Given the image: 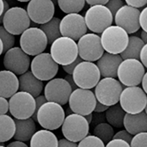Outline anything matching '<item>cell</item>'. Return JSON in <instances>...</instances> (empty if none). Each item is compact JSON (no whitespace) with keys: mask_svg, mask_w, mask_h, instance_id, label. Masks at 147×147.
Returning a JSON list of instances; mask_svg holds the SVG:
<instances>
[{"mask_svg":"<svg viewBox=\"0 0 147 147\" xmlns=\"http://www.w3.org/2000/svg\"><path fill=\"white\" fill-rule=\"evenodd\" d=\"M51 55L59 65H69L78 58V46L75 40L60 36L51 45Z\"/></svg>","mask_w":147,"mask_h":147,"instance_id":"obj_1","label":"cell"},{"mask_svg":"<svg viewBox=\"0 0 147 147\" xmlns=\"http://www.w3.org/2000/svg\"><path fill=\"white\" fill-rule=\"evenodd\" d=\"M66 118L62 106L55 102L47 101L37 113V122L45 129L54 130L61 127Z\"/></svg>","mask_w":147,"mask_h":147,"instance_id":"obj_2","label":"cell"},{"mask_svg":"<svg viewBox=\"0 0 147 147\" xmlns=\"http://www.w3.org/2000/svg\"><path fill=\"white\" fill-rule=\"evenodd\" d=\"M20 45L24 52L29 56H36L45 51L48 39L39 28H28L20 36Z\"/></svg>","mask_w":147,"mask_h":147,"instance_id":"obj_3","label":"cell"},{"mask_svg":"<svg viewBox=\"0 0 147 147\" xmlns=\"http://www.w3.org/2000/svg\"><path fill=\"white\" fill-rule=\"evenodd\" d=\"M129 37V34L118 26H110L100 36L104 50L112 54H121L128 45Z\"/></svg>","mask_w":147,"mask_h":147,"instance_id":"obj_4","label":"cell"},{"mask_svg":"<svg viewBox=\"0 0 147 147\" xmlns=\"http://www.w3.org/2000/svg\"><path fill=\"white\" fill-rule=\"evenodd\" d=\"M122 90L123 86L120 81L112 77H105L96 85L95 96L98 102L111 107L120 101Z\"/></svg>","mask_w":147,"mask_h":147,"instance_id":"obj_5","label":"cell"},{"mask_svg":"<svg viewBox=\"0 0 147 147\" xmlns=\"http://www.w3.org/2000/svg\"><path fill=\"white\" fill-rule=\"evenodd\" d=\"M145 74L144 65L138 59H123L120 64L117 76L120 82L124 86H138L142 82Z\"/></svg>","mask_w":147,"mask_h":147,"instance_id":"obj_6","label":"cell"},{"mask_svg":"<svg viewBox=\"0 0 147 147\" xmlns=\"http://www.w3.org/2000/svg\"><path fill=\"white\" fill-rule=\"evenodd\" d=\"M84 20L87 28L94 34H102L112 26L113 17L106 5H92L85 13Z\"/></svg>","mask_w":147,"mask_h":147,"instance_id":"obj_7","label":"cell"},{"mask_svg":"<svg viewBox=\"0 0 147 147\" xmlns=\"http://www.w3.org/2000/svg\"><path fill=\"white\" fill-rule=\"evenodd\" d=\"M90 124L81 114L73 113L64 120L62 124V134L64 138L72 142H80L88 136Z\"/></svg>","mask_w":147,"mask_h":147,"instance_id":"obj_8","label":"cell"},{"mask_svg":"<svg viewBox=\"0 0 147 147\" xmlns=\"http://www.w3.org/2000/svg\"><path fill=\"white\" fill-rule=\"evenodd\" d=\"M119 102L127 113H138L144 111L147 104V95L142 88L129 86L123 89Z\"/></svg>","mask_w":147,"mask_h":147,"instance_id":"obj_9","label":"cell"},{"mask_svg":"<svg viewBox=\"0 0 147 147\" xmlns=\"http://www.w3.org/2000/svg\"><path fill=\"white\" fill-rule=\"evenodd\" d=\"M72 76L78 88L87 90L96 87L101 77L98 66L90 61H82L79 63Z\"/></svg>","mask_w":147,"mask_h":147,"instance_id":"obj_10","label":"cell"},{"mask_svg":"<svg viewBox=\"0 0 147 147\" xmlns=\"http://www.w3.org/2000/svg\"><path fill=\"white\" fill-rule=\"evenodd\" d=\"M36 109V99L31 94L25 91L16 92L9 100V111L19 120L32 117Z\"/></svg>","mask_w":147,"mask_h":147,"instance_id":"obj_11","label":"cell"},{"mask_svg":"<svg viewBox=\"0 0 147 147\" xmlns=\"http://www.w3.org/2000/svg\"><path fill=\"white\" fill-rule=\"evenodd\" d=\"M68 103L73 113L84 116L94 112L97 98L90 90L78 88L72 91Z\"/></svg>","mask_w":147,"mask_h":147,"instance_id":"obj_12","label":"cell"},{"mask_svg":"<svg viewBox=\"0 0 147 147\" xmlns=\"http://www.w3.org/2000/svg\"><path fill=\"white\" fill-rule=\"evenodd\" d=\"M78 55L84 61L94 62L99 59L104 54L101 38L94 33H88L78 40Z\"/></svg>","mask_w":147,"mask_h":147,"instance_id":"obj_13","label":"cell"},{"mask_svg":"<svg viewBox=\"0 0 147 147\" xmlns=\"http://www.w3.org/2000/svg\"><path fill=\"white\" fill-rule=\"evenodd\" d=\"M3 26L13 36L22 35L30 26V18L22 7H11L4 15Z\"/></svg>","mask_w":147,"mask_h":147,"instance_id":"obj_14","label":"cell"},{"mask_svg":"<svg viewBox=\"0 0 147 147\" xmlns=\"http://www.w3.org/2000/svg\"><path fill=\"white\" fill-rule=\"evenodd\" d=\"M59 71V64L52 59L51 53H43L35 56L31 61V72L41 81L53 79Z\"/></svg>","mask_w":147,"mask_h":147,"instance_id":"obj_15","label":"cell"},{"mask_svg":"<svg viewBox=\"0 0 147 147\" xmlns=\"http://www.w3.org/2000/svg\"><path fill=\"white\" fill-rule=\"evenodd\" d=\"M88 28L84 17L79 13H68L60 20V33L62 36L78 41L87 34Z\"/></svg>","mask_w":147,"mask_h":147,"instance_id":"obj_16","label":"cell"},{"mask_svg":"<svg viewBox=\"0 0 147 147\" xmlns=\"http://www.w3.org/2000/svg\"><path fill=\"white\" fill-rule=\"evenodd\" d=\"M3 63L6 70L20 76L28 71L31 59L20 47H13L5 52Z\"/></svg>","mask_w":147,"mask_h":147,"instance_id":"obj_17","label":"cell"},{"mask_svg":"<svg viewBox=\"0 0 147 147\" xmlns=\"http://www.w3.org/2000/svg\"><path fill=\"white\" fill-rule=\"evenodd\" d=\"M72 88L65 78H53L45 88V97L49 102H55L60 106L66 105L72 93Z\"/></svg>","mask_w":147,"mask_h":147,"instance_id":"obj_18","label":"cell"},{"mask_svg":"<svg viewBox=\"0 0 147 147\" xmlns=\"http://www.w3.org/2000/svg\"><path fill=\"white\" fill-rule=\"evenodd\" d=\"M27 13L33 22L45 24L53 18L55 6L51 0H30Z\"/></svg>","mask_w":147,"mask_h":147,"instance_id":"obj_19","label":"cell"},{"mask_svg":"<svg viewBox=\"0 0 147 147\" xmlns=\"http://www.w3.org/2000/svg\"><path fill=\"white\" fill-rule=\"evenodd\" d=\"M139 16L140 11L138 8L127 5H123L113 18L116 26L123 28L128 34H133L140 28Z\"/></svg>","mask_w":147,"mask_h":147,"instance_id":"obj_20","label":"cell"},{"mask_svg":"<svg viewBox=\"0 0 147 147\" xmlns=\"http://www.w3.org/2000/svg\"><path fill=\"white\" fill-rule=\"evenodd\" d=\"M122 59L119 54H112L108 52H104L102 57L97 60V66L99 69L100 75L105 77L115 78L117 76V72Z\"/></svg>","mask_w":147,"mask_h":147,"instance_id":"obj_21","label":"cell"},{"mask_svg":"<svg viewBox=\"0 0 147 147\" xmlns=\"http://www.w3.org/2000/svg\"><path fill=\"white\" fill-rule=\"evenodd\" d=\"M19 89L20 91H25L31 94L34 98L40 96L44 89L43 81L36 78L31 71L20 75L19 77Z\"/></svg>","mask_w":147,"mask_h":147,"instance_id":"obj_22","label":"cell"},{"mask_svg":"<svg viewBox=\"0 0 147 147\" xmlns=\"http://www.w3.org/2000/svg\"><path fill=\"white\" fill-rule=\"evenodd\" d=\"M124 128L132 136L147 132V114L144 111L138 113H127L124 117Z\"/></svg>","mask_w":147,"mask_h":147,"instance_id":"obj_23","label":"cell"},{"mask_svg":"<svg viewBox=\"0 0 147 147\" xmlns=\"http://www.w3.org/2000/svg\"><path fill=\"white\" fill-rule=\"evenodd\" d=\"M19 78L14 73L2 70L0 71V97L11 98L19 90Z\"/></svg>","mask_w":147,"mask_h":147,"instance_id":"obj_24","label":"cell"},{"mask_svg":"<svg viewBox=\"0 0 147 147\" xmlns=\"http://www.w3.org/2000/svg\"><path fill=\"white\" fill-rule=\"evenodd\" d=\"M15 134L13 136V138L17 141L27 142L30 141L31 138L36 132V121L32 119V117L19 120L15 119Z\"/></svg>","mask_w":147,"mask_h":147,"instance_id":"obj_25","label":"cell"},{"mask_svg":"<svg viewBox=\"0 0 147 147\" xmlns=\"http://www.w3.org/2000/svg\"><path fill=\"white\" fill-rule=\"evenodd\" d=\"M58 144L55 134L48 129L36 131L30 139V147H58Z\"/></svg>","mask_w":147,"mask_h":147,"instance_id":"obj_26","label":"cell"},{"mask_svg":"<svg viewBox=\"0 0 147 147\" xmlns=\"http://www.w3.org/2000/svg\"><path fill=\"white\" fill-rule=\"evenodd\" d=\"M144 45V43L141 38L135 36H130L129 37V43L127 47H126V49L120 55L122 59H139L140 52Z\"/></svg>","mask_w":147,"mask_h":147,"instance_id":"obj_27","label":"cell"},{"mask_svg":"<svg viewBox=\"0 0 147 147\" xmlns=\"http://www.w3.org/2000/svg\"><path fill=\"white\" fill-rule=\"evenodd\" d=\"M106 119L107 122L114 128H122L124 126V117L126 112L122 109L120 104H115L109 107L106 111Z\"/></svg>","mask_w":147,"mask_h":147,"instance_id":"obj_28","label":"cell"},{"mask_svg":"<svg viewBox=\"0 0 147 147\" xmlns=\"http://www.w3.org/2000/svg\"><path fill=\"white\" fill-rule=\"evenodd\" d=\"M15 121L9 115H0V142L5 143L13 138L15 134Z\"/></svg>","mask_w":147,"mask_h":147,"instance_id":"obj_29","label":"cell"},{"mask_svg":"<svg viewBox=\"0 0 147 147\" xmlns=\"http://www.w3.org/2000/svg\"><path fill=\"white\" fill-rule=\"evenodd\" d=\"M40 29L44 31L48 39V44L51 45L53 42L61 36L60 33V20L57 17H53L50 22L41 24Z\"/></svg>","mask_w":147,"mask_h":147,"instance_id":"obj_30","label":"cell"},{"mask_svg":"<svg viewBox=\"0 0 147 147\" xmlns=\"http://www.w3.org/2000/svg\"><path fill=\"white\" fill-rule=\"evenodd\" d=\"M93 134L102 140L104 144H107L113 138L114 130L109 123L102 122L94 127Z\"/></svg>","mask_w":147,"mask_h":147,"instance_id":"obj_31","label":"cell"},{"mask_svg":"<svg viewBox=\"0 0 147 147\" xmlns=\"http://www.w3.org/2000/svg\"><path fill=\"white\" fill-rule=\"evenodd\" d=\"M85 0H58V5L62 12L68 13H78L85 5Z\"/></svg>","mask_w":147,"mask_h":147,"instance_id":"obj_32","label":"cell"},{"mask_svg":"<svg viewBox=\"0 0 147 147\" xmlns=\"http://www.w3.org/2000/svg\"><path fill=\"white\" fill-rule=\"evenodd\" d=\"M0 38H1L4 45V52H6L10 49H12L15 44V37L13 34L9 33L4 28V26H0Z\"/></svg>","mask_w":147,"mask_h":147,"instance_id":"obj_33","label":"cell"},{"mask_svg":"<svg viewBox=\"0 0 147 147\" xmlns=\"http://www.w3.org/2000/svg\"><path fill=\"white\" fill-rule=\"evenodd\" d=\"M78 147H106L102 140L93 135L86 136L78 144Z\"/></svg>","mask_w":147,"mask_h":147,"instance_id":"obj_34","label":"cell"},{"mask_svg":"<svg viewBox=\"0 0 147 147\" xmlns=\"http://www.w3.org/2000/svg\"><path fill=\"white\" fill-rule=\"evenodd\" d=\"M130 147H147V132L135 135L131 140Z\"/></svg>","mask_w":147,"mask_h":147,"instance_id":"obj_35","label":"cell"},{"mask_svg":"<svg viewBox=\"0 0 147 147\" xmlns=\"http://www.w3.org/2000/svg\"><path fill=\"white\" fill-rule=\"evenodd\" d=\"M123 5H124V3L122 2V0H109L107 4L106 5V6L111 12L113 17L115 16V14L117 13V12Z\"/></svg>","mask_w":147,"mask_h":147,"instance_id":"obj_36","label":"cell"},{"mask_svg":"<svg viewBox=\"0 0 147 147\" xmlns=\"http://www.w3.org/2000/svg\"><path fill=\"white\" fill-rule=\"evenodd\" d=\"M36 99V109H35V113L34 114L32 115V119L37 122V113H38V110L40 109V107L43 106L44 104H45L47 102V99L45 98V95H40L36 98H35Z\"/></svg>","mask_w":147,"mask_h":147,"instance_id":"obj_37","label":"cell"},{"mask_svg":"<svg viewBox=\"0 0 147 147\" xmlns=\"http://www.w3.org/2000/svg\"><path fill=\"white\" fill-rule=\"evenodd\" d=\"M132 138H133V136L130 133H129L126 129H124V130H121L117 132L116 134H114L113 139H121L130 144Z\"/></svg>","mask_w":147,"mask_h":147,"instance_id":"obj_38","label":"cell"},{"mask_svg":"<svg viewBox=\"0 0 147 147\" xmlns=\"http://www.w3.org/2000/svg\"><path fill=\"white\" fill-rule=\"evenodd\" d=\"M106 147H130V144L121 139H112Z\"/></svg>","mask_w":147,"mask_h":147,"instance_id":"obj_39","label":"cell"},{"mask_svg":"<svg viewBox=\"0 0 147 147\" xmlns=\"http://www.w3.org/2000/svg\"><path fill=\"white\" fill-rule=\"evenodd\" d=\"M139 23H140V28H142L144 31L147 32V6L142 12H140Z\"/></svg>","mask_w":147,"mask_h":147,"instance_id":"obj_40","label":"cell"},{"mask_svg":"<svg viewBox=\"0 0 147 147\" xmlns=\"http://www.w3.org/2000/svg\"><path fill=\"white\" fill-rule=\"evenodd\" d=\"M82 61V59L80 57H78L75 61L72 62L71 64L66 65V66H62L63 67V69H64V71L67 74H68V75H73V72H74V70H75L76 67L79 64V63H81Z\"/></svg>","mask_w":147,"mask_h":147,"instance_id":"obj_41","label":"cell"},{"mask_svg":"<svg viewBox=\"0 0 147 147\" xmlns=\"http://www.w3.org/2000/svg\"><path fill=\"white\" fill-rule=\"evenodd\" d=\"M105 120L106 119V113H95V114L93 115L92 117V121L90 124H92L94 127H95L96 125L99 124V123H102V122H105Z\"/></svg>","mask_w":147,"mask_h":147,"instance_id":"obj_42","label":"cell"},{"mask_svg":"<svg viewBox=\"0 0 147 147\" xmlns=\"http://www.w3.org/2000/svg\"><path fill=\"white\" fill-rule=\"evenodd\" d=\"M125 2L127 3L128 5L138 9L147 5V0H125Z\"/></svg>","mask_w":147,"mask_h":147,"instance_id":"obj_43","label":"cell"},{"mask_svg":"<svg viewBox=\"0 0 147 147\" xmlns=\"http://www.w3.org/2000/svg\"><path fill=\"white\" fill-rule=\"evenodd\" d=\"M8 111H9V101H7L5 98L0 97V115L6 114Z\"/></svg>","mask_w":147,"mask_h":147,"instance_id":"obj_44","label":"cell"},{"mask_svg":"<svg viewBox=\"0 0 147 147\" xmlns=\"http://www.w3.org/2000/svg\"><path fill=\"white\" fill-rule=\"evenodd\" d=\"M139 59L141 60V63L144 65V67L147 68V44H145L141 50Z\"/></svg>","mask_w":147,"mask_h":147,"instance_id":"obj_45","label":"cell"},{"mask_svg":"<svg viewBox=\"0 0 147 147\" xmlns=\"http://www.w3.org/2000/svg\"><path fill=\"white\" fill-rule=\"evenodd\" d=\"M58 147H78V144L69 141L66 138H62L59 141Z\"/></svg>","mask_w":147,"mask_h":147,"instance_id":"obj_46","label":"cell"},{"mask_svg":"<svg viewBox=\"0 0 147 147\" xmlns=\"http://www.w3.org/2000/svg\"><path fill=\"white\" fill-rule=\"evenodd\" d=\"M108 108H109V107L106 106V105L101 104L100 102H98L97 100L96 107H95V109H94V112H95V113H103V112H106Z\"/></svg>","mask_w":147,"mask_h":147,"instance_id":"obj_47","label":"cell"},{"mask_svg":"<svg viewBox=\"0 0 147 147\" xmlns=\"http://www.w3.org/2000/svg\"><path fill=\"white\" fill-rule=\"evenodd\" d=\"M90 5H106L109 0H85Z\"/></svg>","mask_w":147,"mask_h":147,"instance_id":"obj_48","label":"cell"},{"mask_svg":"<svg viewBox=\"0 0 147 147\" xmlns=\"http://www.w3.org/2000/svg\"><path fill=\"white\" fill-rule=\"evenodd\" d=\"M65 79L67 81V82L70 84V86H71L73 91L75 90H76V89H78V86L76 84V82H75V81H74V78H73V76H72V75H67V76L65 77Z\"/></svg>","mask_w":147,"mask_h":147,"instance_id":"obj_49","label":"cell"},{"mask_svg":"<svg viewBox=\"0 0 147 147\" xmlns=\"http://www.w3.org/2000/svg\"><path fill=\"white\" fill-rule=\"evenodd\" d=\"M6 147H28L24 142H22V141H17L15 140L14 142H12L10 143Z\"/></svg>","mask_w":147,"mask_h":147,"instance_id":"obj_50","label":"cell"},{"mask_svg":"<svg viewBox=\"0 0 147 147\" xmlns=\"http://www.w3.org/2000/svg\"><path fill=\"white\" fill-rule=\"evenodd\" d=\"M141 83H142V87H143L142 89L144 90V91L146 93V95H147V72L144 74Z\"/></svg>","mask_w":147,"mask_h":147,"instance_id":"obj_51","label":"cell"},{"mask_svg":"<svg viewBox=\"0 0 147 147\" xmlns=\"http://www.w3.org/2000/svg\"><path fill=\"white\" fill-rule=\"evenodd\" d=\"M141 39L143 40V42L145 44H147V32H145V31H142L141 32Z\"/></svg>","mask_w":147,"mask_h":147,"instance_id":"obj_52","label":"cell"},{"mask_svg":"<svg viewBox=\"0 0 147 147\" xmlns=\"http://www.w3.org/2000/svg\"><path fill=\"white\" fill-rule=\"evenodd\" d=\"M9 9H10L9 4L7 3V1H5V0H4V12H3V14H2V15H5V13L8 11Z\"/></svg>","mask_w":147,"mask_h":147,"instance_id":"obj_53","label":"cell"},{"mask_svg":"<svg viewBox=\"0 0 147 147\" xmlns=\"http://www.w3.org/2000/svg\"><path fill=\"white\" fill-rule=\"evenodd\" d=\"M92 117H93V114L92 113H90V114H87V115H84V118L86 119V121H88L89 124L91 123L92 121Z\"/></svg>","mask_w":147,"mask_h":147,"instance_id":"obj_54","label":"cell"},{"mask_svg":"<svg viewBox=\"0 0 147 147\" xmlns=\"http://www.w3.org/2000/svg\"><path fill=\"white\" fill-rule=\"evenodd\" d=\"M4 12V0H0V16L3 14Z\"/></svg>","mask_w":147,"mask_h":147,"instance_id":"obj_55","label":"cell"},{"mask_svg":"<svg viewBox=\"0 0 147 147\" xmlns=\"http://www.w3.org/2000/svg\"><path fill=\"white\" fill-rule=\"evenodd\" d=\"M3 52H4V45H3V42H2L1 38H0V56H1Z\"/></svg>","mask_w":147,"mask_h":147,"instance_id":"obj_56","label":"cell"},{"mask_svg":"<svg viewBox=\"0 0 147 147\" xmlns=\"http://www.w3.org/2000/svg\"><path fill=\"white\" fill-rule=\"evenodd\" d=\"M17 1H20V2H29L30 1V0H17Z\"/></svg>","mask_w":147,"mask_h":147,"instance_id":"obj_57","label":"cell"},{"mask_svg":"<svg viewBox=\"0 0 147 147\" xmlns=\"http://www.w3.org/2000/svg\"><path fill=\"white\" fill-rule=\"evenodd\" d=\"M144 112H145L146 114H147V104H146V107H145V108H144Z\"/></svg>","mask_w":147,"mask_h":147,"instance_id":"obj_58","label":"cell"},{"mask_svg":"<svg viewBox=\"0 0 147 147\" xmlns=\"http://www.w3.org/2000/svg\"><path fill=\"white\" fill-rule=\"evenodd\" d=\"M0 145H4V143H1V142H0Z\"/></svg>","mask_w":147,"mask_h":147,"instance_id":"obj_59","label":"cell"},{"mask_svg":"<svg viewBox=\"0 0 147 147\" xmlns=\"http://www.w3.org/2000/svg\"><path fill=\"white\" fill-rule=\"evenodd\" d=\"M0 147H5V146H4V145H0Z\"/></svg>","mask_w":147,"mask_h":147,"instance_id":"obj_60","label":"cell"}]
</instances>
